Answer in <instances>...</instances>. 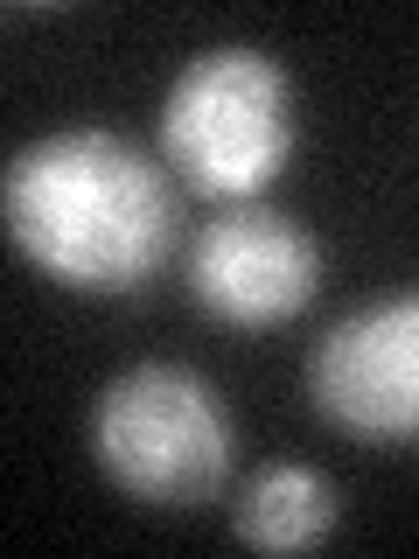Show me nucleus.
<instances>
[{
    "mask_svg": "<svg viewBox=\"0 0 419 559\" xmlns=\"http://www.w3.org/2000/svg\"><path fill=\"white\" fill-rule=\"evenodd\" d=\"M8 245L43 280L84 301H127L175 259L182 197L168 162L105 127L28 140L0 175Z\"/></svg>",
    "mask_w": 419,
    "mask_h": 559,
    "instance_id": "f257e3e1",
    "label": "nucleus"
},
{
    "mask_svg": "<svg viewBox=\"0 0 419 559\" xmlns=\"http://www.w3.org/2000/svg\"><path fill=\"white\" fill-rule=\"evenodd\" d=\"M301 147V98L287 63L252 43H210L161 98V162L210 203H259Z\"/></svg>",
    "mask_w": 419,
    "mask_h": 559,
    "instance_id": "f03ea898",
    "label": "nucleus"
},
{
    "mask_svg": "<svg viewBox=\"0 0 419 559\" xmlns=\"http://www.w3.org/2000/svg\"><path fill=\"white\" fill-rule=\"evenodd\" d=\"M92 462L140 511H203L224 497L238 462V427L224 392L189 364L147 357L98 384L92 399Z\"/></svg>",
    "mask_w": 419,
    "mask_h": 559,
    "instance_id": "7ed1b4c3",
    "label": "nucleus"
},
{
    "mask_svg": "<svg viewBox=\"0 0 419 559\" xmlns=\"http://www.w3.org/2000/svg\"><path fill=\"white\" fill-rule=\"evenodd\" d=\"M308 399L363 448H419V287L378 294L328 322L308 357Z\"/></svg>",
    "mask_w": 419,
    "mask_h": 559,
    "instance_id": "20e7f679",
    "label": "nucleus"
},
{
    "mask_svg": "<svg viewBox=\"0 0 419 559\" xmlns=\"http://www.w3.org/2000/svg\"><path fill=\"white\" fill-rule=\"evenodd\" d=\"M189 301L224 329H279L322 294V238L273 203H224L182 252Z\"/></svg>",
    "mask_w": 419,
    "mask_h": 559,
    "instance_id": "39448f33",
    "label": "nucleus"
},
{
    "mask_svg": "<svg viewBox=\"0 0 419 559\" xmlns=\"http://www.w3.org/2000/svg\"><path fill=\"white\" fill-rule=\"evenodd\" d=\"M343 524V489L314 462H259L231 503V538L252 552H314Z\"/></svg>",
    "mask_w": 419,
    "mask_h": 559,
    "instance_id": "423d86ee",
    "label": "nucleus"
}]
</instances>
